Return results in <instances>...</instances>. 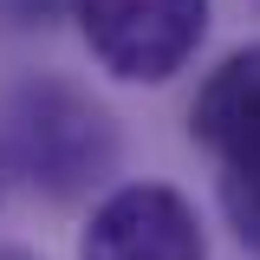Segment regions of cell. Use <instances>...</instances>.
Instances as JSON below:
<instances>
[{
  "label": "cell",
  "instance_id": "cell-1",
  "mask_svg": "<svg viewBox=\"0 0 260 260\" xmlns=\"http://www.w3.org/2000/svg\"><path fill=\"white\" fill-rule=\"evenodd\" d=\"M0 143H7V162L26 182H39L52 195L85 189L111 162V124H104V111L91 98H78L72 85H52V78H32V85H20L7 98Z\"/></svg>",
  "mask_w": 260,
  "mask_h": 260
},
{
  "label": "cell",
  "instance_id": "cell-2",
  "mask_svg": "<svg viewBox=\"0 0 260 260\" xmlns=\"http://www.w3.org/2000/svg\"><path fill=\"white\" fill-rule=\"evenodd\" d=\"M72 7L91 59L130 85L176 78L208 26V0H72Z\"/></svg>",
  "mask_w": 260,
  "mask_h": 260
},
{
  "label": "cell",
  "instance_id": "cell-3",
  "mask_svg": "<svg viewBox=\"0 0 260 260\" xmlns=\"http://www.w3.org/2000/svg\"><path fill=\"white\" fill-rule=\"evenodd\" d=\"M78 260H208L202 221L169 182H124L91 208Z\"/></svg>",
  "mask_w": 260,
  "mask_h": 260
},
{
  "label": "cell",
  "instance_id": "cell-4",
  "mask_svg": "<svg viewBox=\"0 0 260 260\" xmlns=\"http://www.w3.org/2000/svg\"><path fill=\"white\" fill-rule=\"evenodd\" d=\"M189 130H195V143L215 150L221 169L260 156V46H247L208 72V85L195 91Z\"/></svg>",
  "mask_w": 260,
  "mask_h": 260
},
{
  "label": "cell",
  "instance_id": "cell-5",
  "mask_svg": "<svg viewBox=\"0 0 260 260\" xmlns=\"http://www.w3.org/2000/svg\"><path fill=\"white\" fill-rule=\"evenodd\" d=\"M221 202H228L234 234H241L247 247H260V156L228 162V169H221Z\"/></svg>",
  "mask_w": 260,
  "mask_h": 260
},
{
  "label": "cell",
  "instance_id": "cell-6",
  "mask_svg": "<svg viewBox=\"0 0 260 260\" xmlns=\"http://www.w3.org/2000/svg\"><path fill=\"white\" fill-rule=\"evenodd\" d=\"M0 260H32V254H20V247H0Z\"/></svg>",
  "mask_w": 260,
  "mask_h": 260
}]
</instances>
